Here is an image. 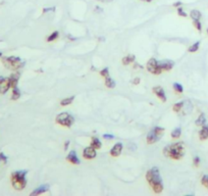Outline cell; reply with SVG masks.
I'll return each instance as SVG.
<instances>
[{"label":"cell","mask_w":208,"mask_h":196,"mask_svg":"<svg viewBox=\"0 0 208 196\" xmlns=\"http://www.w3.org/2000/svg\"><path fill=\"white\" fill-rule=\"evenodd\" d=\"M74 97H68V98H65V99H62L60 101V105L61 106H66V105H68V104H71V103H73L74 101Z\"/></svg>","instance_id":"484cf974"},{"label":"cell","mask_w":208,"mask_h":196,"mask_svg":"<svg viewBox=\"0 0 208 196\" xmlns=\"http://www.w3.org/2000/svg\"><path fill=\"white\" fill-rule=\"evenodd\" d=\"M91 146L94 147L95 149H100V148H101V146H102V143H101V141H100L98 138L93 137V138H92V140H91Z\"/></svg>","instance_id":"ffe728a7"},{"label":"cell","mask_w":208,"mask_h":196,"mask_svg":"<svg viewBox=\"0 0 208 196\" xmlns=\"http://www.w3.org/2000/svg\"><path fill=\"white\" fill-rule=\"evenodd\" d=\"M146 180H147L148 184L150 185V187L152 188L154 193L159 194L163 191V184L162 180L160 177V173H159L158 167H152L146 173Z\"/></svg>","instance_id":"6da1fadb"},{"label":"cell","mask_w":208,"mask_h":196,"mask_svg":"<svg viewBox=\"0 0 208 196\" xmlns=\"http://www.w3.org/2000/svg\"><path fill=\"white\" fill-rule=\"evenodd\" d=\"M193 164H194L195 167H199V164H200V158H199V156H195L194 157Z\"/></svg>","instance_id":"e575fe53"},{"label":"cell","mask_w":208,"mask_h":196,"mask_svg":"<svg viewBox=\"0 0 208 196\" xmlns=\"http://www.w3.org/2000/svg\"><path fill=\"white\" fill-rule=\"evenodd\" d=\"M181 134H182V131L179 128H176L174 130L171 132V138L173 139H179V137H181Z\"/></svg>","instance_id":"4316f807"},{"label":"cell","mask_w":208,"mask_h":196,"mask_svg":"<svg viewBox=\"0 0 208 196\" xmlns=\"http://www.w3.org/2000/svg\"><path fill=\"white\" fill-rule=\"evenodd\" d=\"M174 7H179L182 5V2L181 1H178V2H174V3L173 4Z\"/></svg>","instance_id":"f35d334b"},{"label":"cell","mask_w":208,"mask_h":196,"mask_svg":"<svg viewBox=\"0 0 208 196\" xmlns=\"http://www.w3.org/2000/svg\"><path fill=\"white\" fill-rule=\"evenodd\" d=\"M6 161H7V157L5 156V154L3 153V152H0V162L5 164Z\"/></svg>","instance_id":"836d02e7"},{"label":"cell","mask_w":208,"mask_h":196,"mask_svg":"<svg viewBox=\"0 0 208 196\" xmlns=\"http://www.w3.org/2000/svg\"><path fill=\"white\" fill-rule=\"evenodd\" d=\"M201 184L203 185L204 187L208 188V176H207V175H205V176L202 177V179H201Z\"/></svg>","instance_id":"1f68e13d"},{"label":"cell","mask_w":208,"mask_h":196,"mask_svg":"<svg viewBox=\"0 0 208 196\" xmlns=\"http://www.w3.org/2000/svg\"><path fill=\"white\" fill-rule=\"evenodd\" d=\"M103 138H104V139H107V140H111V139L114 138V136L111 135V134H104V135H103Z\"/></svg>","instance_id":"8d00e7d4"},{"label":"cell","mask_w":208,"mask_h":196,"mask_svg":"<svg viewBox=\"0 0 208 196\" xmlns=\"http://www.w3.org/2000/svg\"><path fill=\"white\" fill-rule=\"evenodd\" d=\"M199 138L200 140H206L208 138V125L202 126V129L199 132Z\"/></svg>","instance_id":"2e32d148"},{"label":"cell","mask_w":208,"mask_h":196,"mask_svg":"<svg viewBox=\"0 0 208 196\" xmlns=\"http://www.w3.org/2000/svg\"><path fill=\"white\" fill-rule=\"evenodd\" d=\"M54 10H55V7H45V8H43V12L46 14V12L54 11Z\"/></svg>","instance_id":"d590c367"},{"label":"cell","mask_w":208,"mask_h":196,"mask_svg":"<svg viewBox=\"0 0 208 196\" xmlns=\"http://www.w3.org/2000/svg\"><path fill=\"white\" fill-rule=\"evenodd\" d=\"M20 97V91L17 87H14L12 88V95H11V99L12 100H17Z\"/></svg>","instance_id":"603a6c76"},{"label":"cell","mask_w":208,"mask_h":196,"mask_svg":"<svg viewBox=\"0 0 208 196\" xmlns=\"http://www.w3.org/2000/svg\"><path fill=\"white\" fill-rule=\"evenodd\" d=\"M178 14L179 15V17H188V14H187V12L184 11V9L182 8L181 6L178 7Z\"/></svg>","instance_id":"d6a6232c"},{"label":"cell","mask_w":208,"mask_h":196,"mask_svg":"<svg viewBox=\"0 0 208 196\" xmlns=\"http://www.w3.org/2000/svg\"><path fill=\"white\" fill-rule=\"evenodd\" d=\"M207 34H208V30H207Z\"/></svg>","instance_id":"f6af8a7d"},{"label":"cell","mask_w":208,"mask_h":196,"mask_svg":"<svg viewBox=\"0 0 208 196\" xmlns=\"http://www.w3.org/2000/svg\"><path fill=\"white\" fill-rule=\"evenodd\" d=\"M58 36H59V33H58L57 31H54V32H52L47 37V41H48V42H52V41H55L58 38Z\"/></svg>","instance_id":"d4e9b609"},{"label":"cell","mask_w":208,"mask_h":196,"mask_svg":"<svg viewBox=\"0 0 208 196\" xmlns=\"http://www.w3.org/2000/svg\"><path fill=\"white\" fill-rule=\"evenodd\" d=\"M49 190V185H41L38 188H36L33 192H31V196H35V195H40L43 194V193L47 192Z\"/></svg>","instance_id":"4fadbf2b"},{"label":"cell","mask_w":208,"mask_h":196,"mask_svg":"<svg viewBox=\"0 0 208 196\" xmlns=\"http://www.w3.org/2000/svg\"><path fill=\"white\" fill-rule=\"evenodd\" d=\"M152 90H153V93H155V95L161 100V101L162 102L166 101V95H165V92H164L162 87H159V86L154 87Z\"/></svg>","instance_id":"8fae6325"},{"label":"cell","mask_w":208,"mask_h":196,"mask_svg":"<svg viewBox=\"0 0 208 196\" xmlns=\"http://www.w3.org/2000/svg\"><path fill=\"white\" fill-rule=\"evenodd\" d=\"M2 63L10 71H17L24 66V61L17 56H5L2 58Z\"/></svg>","instance_id":"277c9868"},{"label":"cell","mask_w":208,"mask_h":196,"mask_svg":"<svg viewBox=\"0 0 208 196\" xmlns=\"http://www.w3.org/2000/svg\"><path fill=\"white\" fill-rule=\"evenodd\" d=\"M160 137H161V136H159L158 134L156 133L155 131H154V129H153V130H151L150 132L148 133L146 140H147V143L148 144H154V143L158 142L159 139H160Z\"/></svg>","instance_id":"9c48e42d"},{"label":"cell","mask_w":208,"mask_h":196,"mask_svg":"<svg viewBox=\"0 0 208 196\" xmlns=\"http://www.w3.org/2000/svg\"><path fill=\"white\" fill-rule=\"evenodd\" d=\"M136 144H134V143H131V144H129V149H131V150H136Z\"/></svg>","instance_id":"74e56055"},{"label":"cell","mask_w":208,"mask_h":196,"mask_svg":"<svg viewBox=\"0 0 208 196\" xmlns=\"http://www.w3.org/2000/svg\"><path fill=\"white\" fill-rule=\"evenodd\" d=\"M196 125L197 126H204L205 123H206V118H205V115L204 113H201V115H199L198 118L196 120Z\"/></svg>","instance_id":"cb8c5ba5"},{"label":"cell","mask_w":208,"mask_h":196,"mask_svg":"<svg viewBox=\"0 0 208 196\" xmlns=\"http://www.w3.org/2000/svg\"><path fill=\"white\" fill-rule=\"evenodd\" d=\"M10 81L9 78H3V77H0V93L5 94L8 89L10 88Z\"/></svg>","instance_id":"ba28073f"},{"label":"cell","mask_w":208,"mask_h":196,"mask_svg":"<svg viewBox=\"0 0 208 196\" xmlns=\"http://www.w3.org/2000/svg\"><path fill=\"white\" fill-rule=\"evenodd\" d=\"M139 83H140V79H139V78H136V79H134V81H133V84H135V85H138Z\"/></svg>","instance_id":"ab89813d"},{"label":"cell","mask_w":208,"mask_h":196,"mask_svg":"<svg viewBox=\"0 0 208 196\" xmlns=\"http://www.w3.org/2000/svg\"><path fill=\"white\" fill-rule=\"evenodd\" d=\"M122 144L120 142L115 143L113 145V147L110 149V155L114 156V157H117L120 153H122Z\"/></svg>","instance_id":"7c38bea8"},{"label":"cell","mask_w":208,"mask_h":196,"mask_svg":"<svg viewBox=\"0 0 208 196\" xmlns=\"http://www.w3.org/2000/svg\"><path fill=\"white\" fill-rule=\"evenodd\" d=\"M96 149L94 148V147H92L91 145H90L89 147H86V148L84 149L83 151V156L85 159H93L96 157Z\"/></svg>","instance_id":"52a82bcc"},{"label":"cell","mask_w":208,"mask_h":196,"mask_svg":"<svg viewBox=\"0 0 208 196\" xmlns=\"http://www.w3.org/2000/svg\"><path fill=\"white\" fill-rule=\"evenodd\" d=\"M19 79H20V74L19 73L11 74V76L9 77L10 86H11V88H14V87L17 86V82H19Z\"/></svg>","instance_id":"9a60e30c"},{"label":"cell","mask_w":208,"mask_h":196,"mask_svg":"<svg viewBox=\"0 0 208 196\" xmlns=\"http://www.w3.org/2000/svg\"><path fill=\"white\" fill-rule=\"evenodd\" d=\"M66 159H68L69 162H71L73 164H80V159H79L78 155H77V152L74 150L69 152Z\"/></svg>","instance_id":"5bb4252c"},{"label":"cell","mask_w":208,"mask_h":196,"mask_svg":"<svg viewBox=\"0 0 208 196\" xmlns=\"http://www.w3.org/2000/svg\"><path fill=\"white\" fill-rule=\"evenodd\" d=\"M105 86H106L107 88L112 89L115 87V82L110 78V77H107V78H105Z\"/></svg>","instance_id":"44dd1931"},{"label":"cell","mask_w":208,"mask_h":196,"mask_svg":"<svg viewBox=\"0 0 208 196\" xmlns=\"http://www.w3.org/2000/svg\"><path fill=\"white\" fill-rule=\"evenodd\" d=\"M122 63L125 64V66H129L130 63H134L135 61V55H133V54H130V55H127L125 56L124 58H122Z\"/></svg>","instance_id":"ac0fdd59"},{"label":"cell","mask_w":208,"mask_h":196,"mask_svg":"<svg viewBox=\"0 0 208 196\" xmlns=\"http://www.w3.org/2000/svg\"><path fill=\"white\" fill-rule=\"evenodd\" d=\"M184 102L185 101H179V102H176L173 104V110L174 112H179L182 109H183V106H184Z\"/></svg>","instance_id":"7402d4cb"},{"label":"cell","mask_w":208,"mask_h":196,"mask_svg":"<svg viewBox=\"0 0 208 196\" xmlns=\"http://www.w3.org/2000/svg\"><path fill=\"white\" fill-rule=\"evenodd\" d=\"M163 153L165 154V156L170 157L174 161H179L185 155V146L182 142L170 144L164 148Z\"/></svg>","instance_id":"7a4b0ae2"},{"label":"cell","mask_w":208,"mask_h":196,"mask_svg":"<svg viewBox=\"0 0 208 196\" xmlns=\"http://www.w3.org/2000/svg\"><path fill=\"white\" fill-rule=\"evenodd\" d=\"M100 75H101V77H103V78H107V77H109V71L107 68H105L102 69L101 72H100Z\"/></svg>","instance_id":"4dcf8cb0"},{"label":"cell","mask_w":208,"mask_h":196,"mask_svg":"<svg viewBox=\"0 0 208 196\" xmlns=\"http://www.w3.org/2000/svg\"><path fill=\"white\" fill-rule=\"evenodd\" d=\"M193 25H194V27L199 31V32H201L202 25H201V23H200V20H193Z\"/></svg>","instance_id":"f546056e"},{"label":"cell","mask_w":208,"mask_h":196,"mask_svg":"<svg viewBox=\"0 0 208 196\" xmlns=\"http://www.w3.org/2000/svg\"><path fill=\"white\" fill-rule=\"evenodd\" d=\"M146 68H147L148 72L153 75H160L162 73L161 69L158 66V60H156L155 58H150L148 60L147 64H146Z\"/></svg>","instance_id":"8992f818"},{"label":"cell","mask_w":208,"mask_h":196,"mask_svg":"<svg viewBox=\"0 0 208 196\" xmlns=\"http://www.w3.org/2000/svg\"><path fill=\"white\" fill-rule=\"evenodd\" d=\"M55 122L57 123L58 125L62 126V127L71 128V126H73L74 120L68 112H61L56 117Z\"/></svg>","instance_id":"5b68a950"},{"label":"cell","mask_w":208,"mask_h":196,"mask_svg":"<svg viewBox=\"0 0 208 196\" xmlns=\"http://www.w3.org/2000/svg\"><path fill=\"white\" fill-rule=\"evenodd\" d=\"M158 66L162 72H168L173 68V63L170 60H161L158 61Z\"/></svg>","instance_id":"30bf717a"},{"label":"cell","mask_w":208,"mask_h":196,"mask_svg":"<svg viewBox=\"0 0 208 196\" xmlns=\"http://www.w3.org/2000/svg\"><path fill=\"white\" fill-rule=\"evenodd\" d=\"M173 90L176 92V93H183V92H184V87L182 86L181 84H179V83H174L173 84Z\"/></svg>","instance_id":"83f0119b"},{"label":"cell","mask_w":208,"mask_h":196,"mask_svg":"<svg viewBox=\"0 0 208 196\" xmlns=\"http://www.w3.org/2000/svg\"><path fill=\"white\" fill-rule=\"evenodd\" d=\"M1 56H2V53H1V52H0V57H1Z\"/></svg>","instance_id":"ee69618b"},{"label":"cell","mask_w":208,"mask_h":196,"mask_svg":"<svg viewBox=\"0 0 208 196\" xmlns=\"http://www.w3.org/2000/svg\"><path fill=\"white\" fill-rule=\"evenodd\" d=\"M193 110V104L190 101H185L183 106V113L184 115H189Z\"/></svg>","instance_id":"e0dca14e"},{"label":"cell","mask_w":208,"mask_h":196,"mask_svg":"<svg viewBox=\"0 0 208 196\" xmlns=\"http://www.w3.org/2000/svg\"><path fill=\"white\" fill-rule=\"evenodd\" d=\"M68 145H69V141H66L65 144V150H66V149H68Z\"/></svg>","instance_id":"b9f144b4"},{"label":"cell","mask_w":208,"mask_h":196,"mask_svg":"<svg viewBox=\"0 0 208 196\" xmlns=\"http://www.w3.org/2000/svg\"><path fill=\"white\" fill-rule=\"evenodd\" d=\"M141 1H146V2H151V1H153V0H141Z\"/></svg>","instance_id":"7bdbcfd3"},{"label":"cell","mask_w":208,"mask_h":196,"mask_svg":"<svg viewBox=\"0 0 208 196\" xmlns=\"http://www.w3.org/2000/svg\"><path fill=\"white\" fill-rule=\"evenodd\" d=\"M199 46H200V42L198 41V42L194 43V44L192 45V46H190L189 49H188V51H189V52H196V51H198Z\"/></svg>","instance_id":"f1b7e54d"},{"label":"cell","mask_w":208,"mask_h":196,"mask_svg":"<svg viewBox=\"0 0 208 196\" xmlns=\"http://www.w3.org/2000/svg\"><path fill=\"white\" fill-rule=\"evenodd\" d=\"M28 171H15L10 175V182L15 190H23L27 186Z\"/></svg>","instance_id":"3957f363"},{"label":"cell","mask_w":208,"mask_h":196,"mask_svg":"<svg viewBox=\"0 0 208 196\" xmlns=\"http://www.w3.org/2000/svg\"><path fill=\"white\" fill-rule=\"evenodd\" d=\"M190 17L193 20H200L201 19V12L197 9H193L191 12H190Z\"/></svg>","instance_id":"d6986e66"},{"label":"cell","mask_w":208,"mask_h":196,"mask_svg":"<svg viewBox=\"0 0 208 196\" xmlns=\"http://www.w3.org/2000/svg\"><path fill=\"white\" fill-rule=\"evenodd\" d=\"M97 1H100V2H106V3H108V2H111L112 0H97Z\"/></svg>","instance_id":"60d3db41"}]
</instances>
